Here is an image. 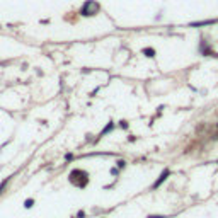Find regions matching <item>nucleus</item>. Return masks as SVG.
I'll return each mask as SVG.
<instances>
[{
    "label": "nucleus",
    "mask_w": 218,
    "mask_h": 218,
    "mask_svg": "<svg viewBox=\"0 0 218 218\" xmlns=\"http://www.w3.org/2000/svg\"><path fill=\"white\" fill-rule=\"evenodd\" d=\"M111 129H112V123H109L108 126L104 128V129H102V133H101V135H104V133H108V131H111Z\"/></svg>",
    "instance_id": "39448f33"
},
{
    "label": "nucleus",
    "mask_w": 218,
    "mask_h": 218,
    "mask_svg": "<svg viewBox=\"0 0 218 218\" xmlns=\"http://www.w3.org/2000/svg\"><path fill=\"white\" fill-rule=\"evenodd\" d=\"M143 53H145L146 56H150V58H152V56H155V50H153V48H145V50H143Z\"/></svg>",
    "instance_id": "20e7f679"
},
{
    "label": "nucleus",
    "mask_w": 218,
    "mask_h": 218,
    "mask_svg": "<svg viewBox=\"0 0 218 218\" xmlns=\"http://www.w3.org/2000/svg\"><path fill=\"white\" fill-rule=\"evenodd\" d=\"M169 174H170V170H169V169H165V170H164L162 174H160V177H159V179L155 181V184H153V187H159V186H160V184H162V182L165 181L167 177H169Z\"/></svg>",
    "instance_id": "7ed1b4c3"
},
{
    "label": "nucleus",
    "mask_w": 218,
    "mask_h": 218,
    "mask_svg": "<svg viewBox=\"0 0 218 218\" xmlns=\"http://www.w3.org/2000/svg\"><path fill=\"white\" fill-rule=\"evenodd\" d=\"M97 10H99V3L94 2V0H87V2L84 3V7L80 9V14H82L84 17H89V16H94Z\"/></svg>",
    "instance_id": "f257e3e1"
},
{
    "label": "nucleus",
    "mask_w": 218,
    "mask_h": 218,
    "mask_svg": "<svg viewBox=\"0 0 218 218\" xmlns=\"http://www.w3.org/2000/svg\"><path fill=\"white\" fill-rule=\"evenodd\" d=\"M148 218H165V217H162V215H150Z\"/></svg>",
    "instance_id": "0eeeda50"
},
{
    "label": "nucleus",
    "mask_w": 218,
    "mask_h": 218,
    "mask_svg": "<svg viewBox=\"0 0 218 218\" xmlns=\"http://www.w3.org/2000/svg\"><path fill=\"white\" fill-rule=\"evenodd\" d=\"M33 204H34V201H33V200H26V203H24V206H26V208H31Z\"/></svg>",
    "instance_id": "423d86ee"
},
{
    "label": "nucleus",
    "mask_w": 218,
    "mask_h": 218,
    "mask_svg": "<svg viewBox=\"0 0 218 218\" xmlns=\"http://www.w3.org/2000/svg\"><path fill=\"white\" fill-rule=\"evenodd\" d=\"M218 19H211V20H200V22H193L191 27H201V26H211V24H217Z\"/></svg>",
    "instance_id": "f03ea898"
}]
</instances>
